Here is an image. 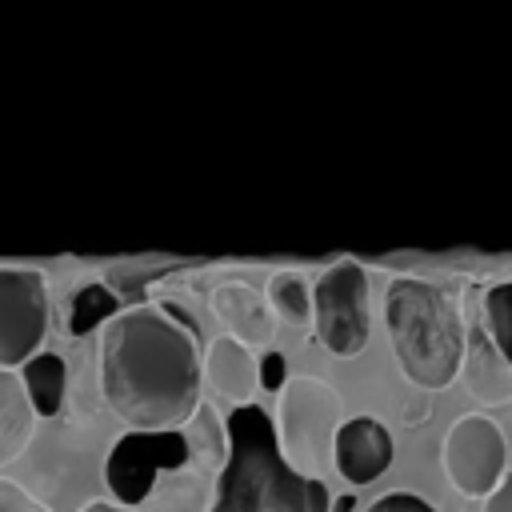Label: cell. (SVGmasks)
Instances as JSON below:
<instances>
[{
  "label": "cell",
  "instance_id": "12",
  "mask_svg": "<svg viewBox=\"0 0 512 512\" xmlns=\"http://www.w3.org/2000/svg\"><path fill=\"white\" fill-rule=\"evenodd\" d=\"M204 368V380L224 396L232 400L236 408H248L256 388H260V360L252 356V348L236 344L232 336H216L200 360Z\"/></svg>",
  "mask_w": 512,
  "mask_h": 512
},
{
  "label": "cell",
  "instance_id": "4",
  "mask_svg": "<svg viewBox=\"0 0 512 512\" xmlns=\"http://www.w3.org/2000/svg\"><path fill=\"white\" fill-rule=\"evenodd\" d=\"M276 444L292 472L324 480L332 464V444L344 424L340 392L320 376H288L276 392Z\"/></svg>",
  "mask_w": 512,
  "mask_h": 512
},
{
  "label": "cell",
  "instance_id": "9",
  "mask_svg": "<svg viewBox=\"0 0 512 512\" xmlns=\"http://www.w3.org/2000/svg\"><path fill=\"white\" fill-rule=\"evenodd\" d=\"M212 312L224 328V336H232L244 348H268L276 336V316L264 300V292L240 276H224L212 288Z\"/></svg>",
  "mask_w": 512,
  "mask_h": 512
},
{
  "label": "cell",
  "instance_id": "23",
  "mask_svg": "<svg viewBox=\"0 0 512 512\" xmlns=\"http://www.w3.org/2000/svg\"><path fill=\"white\" fill-rule=\"evenodd\" d=\"M80 512H132V508H120L116 500H88Z\"/></svg>",
  "mask_w": 512,
  "mask_h": 512
},
{
  "label": "cell",
  "instance_id": "13",
  "mask_svg": "<svg viewBox=\"0 0 512 512\" xmlns=\"http://www.w3.org/2000/svg\"><path fill=\"white\" fill-rule=\"evenodd\" d=\"M36 408L12 368H0V468L20 460L36 436Z\"/></svg>",
  "mask_w": 512,
  "mask_h": 512
},
{
  "label": "cell",
  "instance_id": "22",
  "mask_svg": "<svg viewBox=\"0 0 512 512\" xmlns=\"http://www.w3.org/2000/svg\"><path fill=\"white\" fill-rule=\"evenodd\" d=\"M484 512H512V472L496 484L492 496H484Z\"/></svg>",
  "mask_w": 512,
  "mask_h": 512
},
{
  "label": "cell",
  "instance_id": "5",
  "mask_svg": "<svg viewBox=\"0 0 512 512\" xmlns=\"http://www.w3.org/2000/svg\"><path fill=\"white\" fill-rule=\"evenodd\" d=\"M312 328L340 360L368 344V276L356 260H336L312 284Z\"/></svg>",
  "mask_w": 512,
  "mask_h": 512
},
{
  "label": "cell",
  "instance_id": "1",
  "mask_svg": "<svg viewBox=\"0 0 512 512\" xmlns=\"http://www.w3.org/2000/svg\"><path fill=\"white\" fill-rule=\"evenodd\" d=\"M200 336L160 304H136L104 324L100 392L132 432H176L200 408Z\"/></svg>",
  "mask_w": 512,
  "mask_h": 512
},
{
  "label": "cell",
  "instance_id": "10",
  "mask_svg": "<svg viewBox=\"0 0 512 512\" xmlns=\"http://www.w3.org/2000/svg\"><path fill=\"white\" fill-rule=\"evenodd\" d=\"M332 464L348 484H372L392 464V432L376 416H352L340 424Z\"/></svg>",
  "mask_w": 512,
  "mask_h": 512
},
{
  "label": "cell",
  "instance_id": "20",
  "mask_svg": "<svg viewBox=\"0 0 512 512\" xmlns=\"http://www.w3.org/2000/svg\"><path fill=\"white\" fill-rule=\"evenodd\" d=\"M364 512H436L424 496H416V492H384L380 500H372Z\"/></svg>",
  "mask_w": 512,
  "mask_h": 512
},
{
  "label": "cell",
  "instance_id": "8",
  "mask_svg": "<svg viewBox=\"0 0 512 512\" xmlns=\"http://www.w3.org/2000/svg\"><path fill=\"white\" fill-rule=\"evenodd\" d=\"M48 332V284L36 268H0V368L28 364Z\"/></svg>",
  "mask_w": 512,
  "mask_h": 512
},
{
  "label": "cell",
  "instance_id": "21",
  "mask_svg": "<svg viewBox=\"0 0 512 512\" xmlns=\"http://www.w3.org/2000/svg\"><path fill=\"white\" fill-rule=\"evenodd\" d=\"M284 380H288V364H284V356H280V352H264V356H260V388L280 392Z\"/></svg>",
  "mask_w": 512,
  "mask_h": 512
},
{
  "label": "cell",
  "instance_id": "15",
  "mask_svg": "<svg viewBox=\"0 0 512 512\" xmlns=\"http://www.w3.org/2000/svg\"><path fill=\"white\" fill-rule=\"evenodd\" d=\"M20 384L36 408V416H56L68 388V364L56 352H36L28 364H20Z\"/></svg>",
  "mask_w": 512,
  "mask_h": 512
},
{
  "label": "cell",
  "instance_id": "7",
  "mask_svg": "<svg viewBox=\"0 0 512 512\" xmlns=\"http://www.w3.org/2000/svg\"><path fill=\"white\" fill-rule=\"evenodd\" d=\"M440 460H444V472H448L456 492L484 500L504 480L508 440H504V432L492 416L468 412V416L452 420V428L444 436V448H440Z\"/></svg>",
  "mask_w": 512,
  "mask_h": 512
},
{
  "label": "cell",
  "instance_id": "3",
  "mask_svg": "<svg viewBox=\"0 0 512 512\" xmlns=\"http://www.w3.org/2000/svg\"><path fill=\"white\" fill-rule=\"evenodd\" d=\"M384 324L400 372L424 388H448L464 360V320L444 288L420 276H400L384 296Z\"/></svg>",
  "mask_w": 512,
  "mask_h": 512
},
{
  "label": "cell",
  "instance_id": "17",
  "mask_svg": "<svg viewBox=\"0 0 512 512\" xmlns=\"http://www.w3.org/2000/svg\"><path fill=\"white\" fill-rule=\"evenodd\" d=\"M116 312H120V296L104 280H84V284H76V292L68 300V320L64 324H68L72 336H88L100 324H108Z\"/></svg>",
  "mask_w": 512,
  "mask_h": 512
},
{
  "label": "cell",
  "instance_id": "24",
  "mask_svg": "<svg viewBox=\"0 0 512 512\" xmlns=\"http://www.w3.org/2000/svg\"><path fill=\"white\" fill-rule=\"evenodd\" d=\"M352 508H356L352 496H336V500H332V512H352Z\"/></svg>",
  "mask_w": 512,
  "mask_h": 512
},
{
  "label": "cell",
  "instance_id": "14",
  "mask_svg": "<svg viewBox=\"0 0 512 512\" xmlns=\"http://www.w3.org/2000/svg\"><path fill=\"white\" fill-rule=\"evenodd\" d=\"M184 440H188V452H192V464H200L208 476L220 480L224 464H228V420H220L216 404L200 400V408L192 412V420L180 428Z\"/></svg>",
  "mask_w": 512,
  "mask_h": 512
},
{
  "label": "cell",
  "instance_id": "18",
  "mask_svg": "<svg viewBox=\"0 0 512 512\" xmlns=\"http://www.w3.org/2000/svg\"><path fill=\"white\" fill-rule=\"evenodd\" d=\"M488 340L500 348V356L512 364V280L492 284L484 292V316H480Z\"/></svg>",
  "mask_w": 512,
  "mask_h": 512
},
{
  "label": "cell",
  "instance_id": "16",
  "mask_svg": "<svg viewBox=\"0 0 512 512\" xmlns=\"http://www.w3.org/2000/svg\"><path fill=\"white\" fill-rule=\"evenodd\" d=\"M264 300L276 320H288L292 328L312 324V284L296 268H276L264 284Z\"/></svg>",
  "mask_w": 512,
  "mask_h": 512
},
{
  "label": "cell",
  "instance_id": "19",
  "mask_svg": "<svg viewBox=\"0 0 512 512\" xmlns=\"http://www.w3.org/2000/svg\"><path fill=\"white\" fill-rule=\"evenodd\" d=\"M0 512H48V504H44V500H36L24 484H16V480H4V476H0Z\"/></svg>",
  "mask_w": 512,
  "mask_h": 512
},
{
  "label": "cell",
  "instance_id": "6",
  "mask_svg": "<svg viewBox=\"0 0 512 512\" xmlns=\"http://www.w3.org/2000/svg\"><path fill=\"white\" fill-rule=\"evenodd\" d=\"M192 464L184 432H124L108 460H104V484L120 508H140L152 492V484L164 472H180Z\"/></svg>",
  "mask_w": 512,
  "mask_h": 512
},
{
  "label": "cell",
  "instance_id": "11",
  "mask_svg": "<svg viewBox=\"0 0 512 512\" xmlns=\"http://www.w3.org/2000/svg\"><path fill=\"white\" fill-rule=\"evenodd\" d=\"M460 372H464L468 392L480 404H488V408L512 404V364L488 340L484 324H468L464 328V360H460Z\"/></svg>",
  "mask_w": 512,
  "mask_h": 512
},
{
  "label": "cell",
  "instance_id": "2",
  "mask_svg": "<svg viewBox=\"0 0 512 512\" xmlns=\"http://www.w3.org/2000/svg\"><path fill=\"white\" fill-rule=\"evenodd\" d=\"M228 448L212 512H332L324 480H308L284 464L264 408L248 404L228 416Z\"/></svg>",
  "mask_w": 512,
  "mask_h": 512
}]
</instances>
